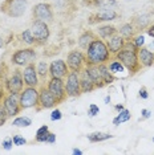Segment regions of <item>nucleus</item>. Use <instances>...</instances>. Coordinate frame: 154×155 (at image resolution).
I'll list each match as a JSON object with an SVG mask.
<instances>
[{
    "instance_id": "obj_1",
    "label": "nucleus",
    "mask_w": 154,
    "mask_h": 155,
    "mask_svg": "<svg viewBox=\"0 0 154 155\" xmlns=\"http://www.w3.org/2000/svg\"><path fill=\"white\" fill-rule=\"evenodd\" d=\"M117 60H120L122 65L128 69L129 76L137 74L142 69V65L139 64L138 60V48L133 43V40H125V44L122 49L114 56Z\"/></svg>"
},
{
    "instance_id": "obj_2",
    "label": "nucleus",
    "mask_w": 154,
    "mask_h": 155,
    "mask_svg": "<svg viewBox=\"0 0 154 155\" xmlns=\"http://www.w3.org/2000/svg\"><path fill=\"white\" fill-rule=\"evenodd\" d=\"M85 64L86 65H99L104 62H109L112 54L108 49V45L105 40L97 37L85 51Z\"/></svg>"
},
{
    "instance_id": "obj_3",
    "label": "nucleus",
    "mask_w": 154,
    "mask_h": 155,
    "mask_svg": "<svg viewBox=\"0 0 154 155\" xmlns=\"http://www.w3.org/2000/svg\"><path fill=\"white\" fill-rule=\"evenodd\" d=\"M27 8L28 0H3L0 4V12L11 19H19L24 16Z\"/></svg>"
},
{
    "instance_id": "obj_4",
    "label": "nucleus",
    "mask_w": 154,
    "mask_h": 155,
    "mask_svg": "<svg viewBox=\"0 0 154 155\" xmlns=\"http://www.w3.org/2000/svg\"><path fill=\"white\" fill-rule=\"evenodd\" d=\"M31 32L35 38V47H43L47 44L51 36L49 24L41 20H33L31 25Z\"/></svg>"
},
{
    "instance_id": "obj_5",
    "label": "nucleus",
    "mask_w": 154,
    "mask_h": 155,
    "mask_svg": "<svg viewBox=\"0 0 154 155\" xmlns=\"http://www.w3.org/2000/svg\"><path fill=\"white\" fill-rule=\"evenodd\" d=\"M37 57V53L35 51V48H22L17 49L16 52H13L11 56V62L16 66H25L31 62H35V60Z\"/></svg>"
},
{
    "instance_id": "obj_6",
    "label": "nucleus",
    "mask_w": 154,
    "mask_h": 155,
    "mask_svg": "<svg viewBox=\"0 0 154 155\" xmlns=\"http://www.w3.org/2000/svg\"><path fill=\"white\" fill-rule=\"evenodd\" d=\"M19 100L23 110L31 107L36 109L38 106V89L33 86H25L19 94Z\"/></svg>"
},
{
    "instance_id": "obj_7",
    "label": "nucleus",
    "mask_w": 154,
    "mask_h": 155,
    "mask_svg": "<svg viewBox=\"0 0 154 155\" xmlns=\"http://www.w3.org/2000/svg\"><path fill=\"white\" fill-rule=\"evenodd\" d=\"M4 87L8 94H16L19 96L24 89V80H23V73L20 69H15L11 77L4 80Z\"/></svg>"
},
{
    "instance_id": "obj_8",
    "label": "nucleus",
    "mask_w": 154,
    "mask_h": 155,
    "mask_svg": "<svg viewBox=\"0 0 154 155\" xmlns=\"http://www.w3.org/2000/svg\"><path fill=\"white\" fill-rule=\"evenodd\" d=\"M65 81V90L66 96L76 98L81 96V85H80V72H75V70H69L68 76L64 78Z\"/></svg>"
},
{
    "instance_id": "obj_9",
    "label": "nucleus",
    "mask_w": 154,
    "mask_h": 155,
    "mask_svg": "<svg viewBox=\"0 0 154 155\" xmlns=\"http://www.w3.org/2000/svg\"><path fill=\"white\" fill-rule=\"evenodd\" d=\"M47 87L55 96V98L57 100L59 105L62 104L68 96H66V90H65V81L64 78H59V77H49L47 82Z\"/></svg>"
},
{
    "instance_id": "obj_10",
    "label": "nucleus",
    "mask_w": 154,
    "mask_h": 155,
    "mask_svg": "<svg viewBox=\"0 0 154 155\" xmlns=\"http://www.w3.org/2000/svg\"><path fill=\"white\" fill-rule=\"evenodd\" d=\"M32 16L33 20H41V21L51 24L55 17L52 4H49V3H37V4H35L32 8Z\"/></svg>"
},
{
    "instance_id": "obj_11",
    "label": "nucleus",
    "mask_w": 154,
    "mask_h": 155,
    "mask_svg": "<svg viewBox=\"0 0 154 155\" xmlns=\"http://www.w3.org/2000/svg\"><path fill=\"white\" fill-rule=\"evenodd\" d=\"M59 105L57 100L55 96L48 90V87L45 85H41L38 89V106L35 109L36 111H40L43 109H53Z\"/></svg>"
},
{
    "instance_id": "obj_12",
    "label": "nucleus",
    "mask_w": 154,
    "mask_h": 155,
    "mask_svg": "<svg viewBox=\"0 0 154 155\" xmlns=\"http://www.w3.org/2000/svg\"><path fill=\"white\" fill-rule=\"evenodd\" d=\"M120 17V13L116 11L114 8H104L99 9L97 12L92 13L88 17L89 24H99V23H105V21H113Z\"/></svg>"
},
{
    "instance_id": "obj_13",
    "label": "nucleus",
    "mask_w": 154,
    "mask_h": 155,
    "mask_svg": "<svg viewBox=\"0 0 154 155\" xmlns=\"http://www.w3.org/2000/svg\"><path fill=\"white\" fill-rule=\"evenodd\" d=\"M85 52L82 51H71L66 57V64L69 66V70H75V72H81L85 68Z\"/></svg>"
},
{
    "instance_id": "obj_14",
    "label": "nucleus",
    "mask_w": 154,
    "mask_h": 155,
    "mask_svg": "<svg viewBox=\"0 0 154 155\" xmlns=\"http://www.w3.org/2000/svg\"><path fill=\"white\" fill-rule=\"evenodd\" d=\"M3 106L5 107L7 113H8L9 117H16L17 114L23 111L22 106H20V100H19V96L16 94H5L4 100H3Z\"/></svg>"
},
{
    "instance_id": "obj_15",
    "label": "nucleus",
    "mask_w": 154,
    "mask_h": 155,
    "mask_svg": "<svg viewBox=\"0 0 154 155\" xmlns=\"http://www.w3.org/2000/svg\"><path fill=\"white\" fill-rule=\"evenodd\" d=\"M23 80H24V85L25 86H33L37 87L40 81H38V74H37V69L35 62H31L25 66H23Z\"/></svg>"
},
{
    "instance_id": "obj_16",
    "label": "nucleus",
    "mask_w": 154,
    "mask_h": 155,
    "mask_svg": "<svg viewBox=\"0 0 154 155\" xmlns=\"http://www.w3.org/2000/svg\"><path fill=\"white\" fill-rule=\"evenodd\" d=\"M69 73V66L64 60H55L49 64V77L65 78Z\"/></svg>"
},
{
    "instance_id": "obj_17",
    "label": "nucleus",
    "mask_w": 154,
    "mask_h": 155,
    "mask_svg": "<svg viewBox=\"0 0 154 155\" xmlns=\"http://www.w3.org/2000/svg\"><path fill=\"white\" fill-rule=\"evenodd\" d=\"M105 43H106V45H108V49H109L110 54L112 56H116L122 49V47H124L125 38L117 32L116 35H113L112 37L108 38V40H105Z\"/></svg>"
},
{
    "instance_id": "obj_18",
    "label": "nucleus",
    "mask_w": 154,
    "mask_h": 155,
    "mask_svg": "<svg viewBox=\"0 0 154 155\" xmlns=\"http://www.w3.org/2000/svg\"><path fill=\"white\" fill-rule=\"evenodd\" d=\"M132 24L136 27L137 32L146 31V28L152 24V15L150 13H138L132 17Z\"/></svg>"
},
{
    "instance_id": "obj_19",
    "label": "nucleus",
    "mask_w": 154,
    "mask_h": 155,
    "mask_svg": "<svg viewBox=\"0 0 154 155\" xmlns=\"http://www.w3.org/2000/svg\"><path fill=\"white\" fill-rule=\"evenodd\" d=\"M86 70V73L89 74L90 80L93 81L94 86H96V89H101V87L106 86L102 80V77H101V73L99 70V66L97 65H85V68H84Z\"/></svg>"
},
{
    "instance_id": "obj_20",
    "label": "nucleus",
    "mask_w": 154,
    "mask_h": 155,
    "mask_svg": "<svg viewBox=\"0 0 154 155\" xmlns=\"http://www.w3.org/2000/svg\"><path fill=\"white\" fill-rule=\"evenodd\" d=\"M138 60L142 68H150L154 65V53L148 47H142L138 49Z\"/></svg>"
},
{
    "instance_id": "obj_21",
    "label": "nucleus",
    "mask_w": 154,
    "mask_h": 155,
    "mask_svg": "<svg viewBox=\"0 0 154 155\" xmlns=\"http://www.w3.org/2000/svg\"><path fill=\"white\" fill-rule=\"evenodd\" d=\"M97 37H99V35L94 33L93 31H90V29L84 31V32L80 35L79 40H77V43H79V48L81 49V51H86L88 47L93 43L94 40H96Z\"/></svg>"
},
{
    "instance_id": "obj_22",
    "label": "nucleus",
    "mask_w": 154,
    "mask_h": 155,
    "mask_svg": "<svg viewBox=\"0 0 154 155\" xmlns=\"http://www.w3.org/2000/svg\"><path fill=\"white\" fill-rule=\"evenodd\" d=\"M82 5L92 7V8L97 9L113 8L117 5V0H82Z\"/></svg>"
},
{
    "instance_id": "obj_23",
    "label": "nucleus",
    "mask_w": 154,
    "mask_h": 155,
    "mask_svg": "<svg viewBox=\"0 0 154 155\" xmlns=\"http://www.w3.org/2000/svg\"><path fill=\"white\" fill-rule=\"evenodd\" d=\"M80 85H81V93H90V91H93L96 89V86H94L93 81L90 80L89 74L86 73L85 69H82L81 72H80Z\"/></svg>"
},
{
    "instance_id": "obj_24",
    "label": "nucleus",
    "mask_w": 154,
    "mask_h": 155,
    "mask_svg": "<svg viewBox=\"0 0 154 155\" xmlns=\"http://www.w3.org/2000/svg\"><path fill=\"white\" fill-rule=\"evenodd\" d=\"M99 70L101 73V77H102L105 85H112V84L116 80H117V77L114 74H112V72L109 70V66H108V62H104V64H99Z\"/></svg>"
},
{
    "instance_id": "obj_25",
    "label": "nucleus",
    "mask_w": 154,
    "mask_h": 155,
    "mask_svg": "<svg viewBox=\"0 0 154 155\" xmlns=\"http://www.w3.org/2000/svg\"><path fill=\"white\" fill-rule=\"evenodd\" d=\"M118 33H120L125 40H133V37L137 35V29H136V27L133 25L130 21V23L122 24L120 27V29H118Z\"/></svg>"
},
{
    "instance_id": "obj_26",
    "label": "nucleus",
    "mask_w": 154,
    "mask_h": 155,
    "mask_svg": "<svg viewBox=\"0 0 154 155\" xmlns=\"http://www.w3.org/2000/svg\"><path fill=\"white\" fill-rule=\"evenodd\" d=\"M118 32V29L114 25H109V24H105V25H100L97 28V35L102 40H108L109 37H112L113 35Z\"/></svg>"
},
{
    "instance_id": "obj_27",
    "label": "nucleus",
    "mask_w": 154,
    "mask_h": 155,
    "mask_svg": "<svg viewBox=\"0 0 154 155\" xmlns=\"http://www.w3.org/2000/svg\"><path fill=\"white\" fill-rule=\"evenodd\" d=\"M113 135L109 133H102V131H94V133H90L86 135V139L89 140L90 143H97V142H104V140H108V139H112Z\"/></svg>"
},
{
    "instance_id": "obj_28",
    "label": "nucleus",
    "mask_w": 154,
    "mask_h": 155,
    "mask_svg": "<svg viewBox=\"0 0 154 155\" xmlns=\"http://www.w3.org/2000/svg\"><path fill=\"white\" fill-rule=\"evenodd\" d=\"M108 66H109V70L112 72V74H114V76L121 74V73L124 72L125 69H126L124 65H122V62L120 61V60H117L116 57H112L110 58V62L108 64Z\"/></svg>"
},
{
    "instance_id": "obj_29",
    "label": "nucleus",
    "mask_w": 154,
    "mask_h": 155,
    "mask_svg": "<svg viewBox=\"0 0 154 155\" xmlns=\"http://www.w3.org/2000/svg\"><path fill=\"white\" fill-rule=\"evenodd\" d=\"M49 127L47 125H43L41 127L37 129L36 135H35V142L37 143H47V138L49 135Z\"/></svg>"
},
{
    "instance_id": "obj_30",
    "label": "nucleus",
    "mask_w": 154,
    "mask_h": 155,
    "mask_svg": "<svg viewBox=\"0 0 154 155\" xmlns=\"http://www.w3.org/2000/svg\"><path fill=\"white\" fill-rule=\"evenodd\" d=\"M36 69H37L38 78L41 81H45L48 78V76H49V65L47 64V61H38L36 65Z\"/></svg>"
},
{
    "instance_id": "obj_31",
    "label": "nucleus",
    "mask_w": 154,
    "mask_h": 155,
    "mask_svg": "<svg viewBox=\"0 0 154 155\" xmlns=\"http://www.w3.org/2000/svg\"><path fill=\"white\" fill-rule=\"evenodd\" d=\"M132 118V114H130V110L128 109H122L121 111H118V114L113 118V125L118 126L120 123H124V122H128L129 119Z\"/></svg>"
},
{
    "instance_id": "obj_32",
    "label": "nucleus",
    "mask_w": 154,
    "mask_h": 155,
    "mask_svg": "<svg viewBox=\"0 0 154 155\" xmlns=\"http://www.w3.org/2000/svg\"><path fill=\"white\" fill-rule=\"evenodd\" d=\"M12 125L16 127H28L32 125V119L29 117H16L12 121Z\"/></svg>"
},
{
    "instance_id": "obj_33",
    "label": "nucleus",
    "mask_w": 154,
    "mask_h": 155,
    "mask_svg": "<svg viewBox=\"0 0 154 155\" xmlns=\"http://www.w3.org/2000/svg\"><path fill=\"white\" fill-rule=\"evenodd\" d=\"M20 38H22V41L24 44L29 45V47H33V45H35V38L32 36L31 29H24L23 32L20 33Z\"/></svg>"
},
{
    "instance_id": "obj_34",
    "label": "nucleus",
    "mask_w": 154,
    "mask_h": 155,
    "mask_svg": "<svg viewBox=\"0 0 154 155\" xmlns=\"http://www.w3.org/2000/svg\"><path fill=\"white\" fill-rule=\"evenodd\" d=\"M133 43L137 45L138 49L142 48V47H145V37H143V35H141V33L136 35V36L133 37Z\"/></svg>"
},
{
    "instance_id": "obj_35",
    "label": "nucleus",
    "mask_w": 154,
    "mask_h": 155,
    "mask_svg": "<svg viewBox=\"0 0 154 155\" xmlns=\"http://www.w3.org/2000/svg\"><path fill=\"white\" fill-rule=\"evenodd\" d=\"M8 118H9V115H8V113H7L5 107L3 106V104H0V126L4 125Z\"/></svg>"
},
{
    "instance_id": "obj_36",
    "label": "nucleus",
    "mask_w": 154,
    "mask_h": 155,
    "mask_svg": "<svg viewBox=\"0 0 154 155\" xmlns=\"http://www.w3.org/2000/svg\"><path fill=\"white\" fill-rule=\"evenodd\" d=\"M12 140H13L15 146H24V144L27 143V139L20 135V134H15V135L12 137Z\"/></svg>"
},
{
    "instance_id": "obj_37",
    "label": "nucleus",
    "mask_w": 154,
    "mask_h": 155,
    "mask_svg": "<svg viewBox=\"0 0 154 155\" xmlns=\"http://www.w3.org/2000/svg\"><path fill=\"white\" fill-rule=\"evenodd\" d=\"M100 113V107L97 106L96 104H90L88 107V115L89 117H96L97 114Z\"/></svg>"
},
{
    "instance_id": "obj_38",
    "label": "nucleus",
    "mask_w": 154,
    "mask_h": 155,
    "mask_svg": "<svg viewBox=\"0 0 154 155\" xmlns=\"http://www.w3.org/2000/svg\"><path fill=\"white\" fill-rule=\"evenodd\" d=\"M62 118V113L61 110H59V109H55L51 113V121H60V119Z\"/></svg>"
},
{
    "instance_id": "obj_39",
    "label": "nucleus",
    "mask_w": 154,
    "mask_h": 155,
    "mask_svg": "<svg viewBox=\"0 0 154 155\" xmlns=\"http://www.w3.org/2000/svg\"><path fill=\"white\" fill-rule=\"evenodd\" d=\"M7 70H8L7 65L4 62H0V81H4L7 78Z\"/></svg>"
},
{
    "instance_id": "obj_40",
    "label": "nucleus",
    "mask_w": 154,
    "mask_h": 155,
    "mask_svg": "<svg viewBox=\"0 0 154 155\" xmlns=\"http://www.w3.org/2000/svg\"><path fill=\"white\" fill-rule=\"evenodd\" d=\"M2 146H3V149H4V150L9 151V150L12 149V146H13V140H12V138H5L4 140H3Z\"/></svg>"
},
{
    "instance_id": "obj_41",
    "label": "nucleus",
    "mask_w": 154,
    "mask_h": 155,
    "mask_svg": "<svg viewBox=\"0 0 154 155\" xmlns=\"http://www.w3.org/2000/svg\"><path fill=\"white\" fill-rule=\"evenodd\" d=\"M138 96H139V98H142V100H148V98H149L148 87H146V86H141V89H139V91H138Z\"/></svg>"
},
{
    "instance_id": "obj_42",
    "label": "nucleus",
    "mask_w": 154,
    "mask_h": 155,
    "mask_svg": "<svg viewBox=\"0 0 154 155\" xmlns=\"http://www.w3.org/2000/svg\"><path fill=\"white\" fill-rule=\"evenodd\" d=\"M141 114H142V117L139 118V121H145V119L150 118V115H152V111L148 110V109H142V110H141Z\"/></svg>"
},
{
    "instance_id": "obj_43",
    "label": "nucleus",
    "mask_w": 154,
    "mask_h": 155,
    "mask_svg": "<svg viewBox=\"0 0 154 155\" xmlns=\"http://www.w3.org/2000/svg\"><path fill=\"white\" fill-rule=\"evenodd\" d=\"M5 94H7V90H5V87H4V84L0 82V104H2L3 100H4Z\"/></svg>"
},
{
    "instance_id": "obj_44",
    "label": "nucleus",
    "mask_w": 154,
    "mask_h": 155,
    "mask_svg": "<svg viewBox=\"0 0 154 155\" xmlns=\"http://www.w3.org/2000/svg\"><path fill=\"white\" fill-rule=\"evenodd\" d=\"M145 32L148 33L150 37H153V38H154V23H153V24H150V25H149L148 28H146Z\"/></svg>"
},
{
    "instance_id": "obj_45",
    "label": "nucleus",
    "mask_w": 154,
    "mask_h": 155,
    "mask_svg": "<svg viewBox=\"0 0 154 155\" xmlns=\"http://www.w3.org/2000/svg\"><path fill=\"white\" fill-rule=\"evenodd\" d=\"M55 142H56V134L49 133V135H48V138H47V143H55Z\"/></svg>"
},
{
    "instance_id": "obj_46",
    "label": "nucleus",
    "mask_w": 154,
    "mask_h": 155,
    "mask_svg": "<svg viewBox=\"0 0 154 155\" xmlns=\"http://www.w3.org/2000/svg\"><path fill=\"white\" fill-rule=\"evenodd\" d=\"M72 154H73V155H82V151L79 150V149H73V150H72Z\"/></svg>"
},
{
    "instance_id": "obj_47",
    "label": "nucleus",
    "mask_w": 154,
    "mask_h": 155,
    "mask_svg": "<svg viewBox=\"0 0 154 155\" xmlns=\"http://www.w3.org/2000/svg\"><path fill=\"white\" fill-rule=\"evenodd\" d=\"M114 109H116V110H117V111H121L122 109H125V107H124V105H122V104H120V105H116Z\"/></svg>"
},
{
    "instance_id": "obj_48",
    "label": "nucleus",
    "mask_w": 154,
    "mask_h": 155,
    "mask_svg": "<svg viewBox=\"0 0 154 155\" xmlns=\"http://www.w3.org/2000/svg\"><path fill=\"white\" fill-rule=\"evenodd\" d=\"M3 45H4V40H3L2 36H0V48H3Z\"/></svg>"
},
{
    "instance_id": "obj_49",
    "label": "nucleus",
    "mask_w": 154,
    "mask_h": 155,
    "mask_svg": "<svg viewBox=\"0 0 154 155\" xmlns=\"http://www.w3.org/2000/svg\"><path fill=\"white\" fill-rule=\"evenodd\" d=\"M110 102V97H105V104H109Z\"/></svg>"
},
{
    "instance_id": "obj_50",
    "label": "nucleus",
    "mask_w": 154,
    "mask_h": 155,
    "mask_svg": "<svg viewBox=\"0 0 154 155\" xmlns=\"http://www.w3.org/2000/svg\"><path fill=\"white\" fill-rule=\"evenodd\" d=\"M153 143H154V137H153Z\"/></svg>"
},
{
    "instance_id": "obj_51",
    "label": "nucleus",
    "mask_w": 154,
    "mask_h": 155,
    "mask_svg": "<svg viewBox=\"0 0 154 155\" xmlns=\"http://www.w3.org/2000/svg\"><path fill=\"white\" fill-rule=\"evenodd\" d=\"M153 53H154V52H153Z\"/></svg>"
}]
</instances>
